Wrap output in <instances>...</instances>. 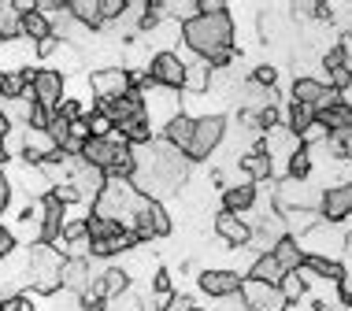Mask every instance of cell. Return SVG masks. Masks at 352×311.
<instances>
[{
  "instance_id": "1",
  "label": "cell",
  "mask_w": 352,
  "mask_h": 311,
  "mask_svg": "<svg viewBox=\"0 0 352 311\" xmlns=\"http://www.w3.org/2000/svg\"><path fill=\"white\" fill-rule=\"evenodd\" d=\"M182 41L193 56H201L208 63L219 52L234 49V19L230 12H201L197 19H189L182 26Z\"/></svg>"
},
{
  "instance_id": "2",
  "label": "cell",
  "mask_w": 352,
  "mask_h": 311,
  "mask_svg": "<svg viewBox=\"0 0 352 311\" xmlns=\"http://www.w3.org/2000/svg\"><path fill=\"white\" fill-rule=\"evenodd\" d=\"M141 204H145V196L134 189L130 178H108L104 189H100V196L93 200V215L122 226V230H130L134 219H138V211H141Z\"/></svg>"
},
{
  "instance_id": "3",
  "label": "cell",
  "mask_w": 352,
  "mask_h": 311,
  "mask_svg": "<svg viewBox=\"0 0 352 311\" xmlns=\"http://www.w3.org/2000/svg\"><path fill=\"white\" fill-rule=\"evenodd\" d=\"M63 286V252L52 244H30L26 256V289L49 297Z\"/></svg>"
},
{
  "instance_id": "4",
  "label": "cell",
  "mask_w": 352,
  "mask_h": 311,
  "mask_svg": "<svg viewBox=\"0 0 352 311\" xmlns=\"http://www.w3.org/2000/svg\"><path fill=\"white\" fill-rule=\"evenodd\" d=\"M300 244V252L304 256H322V260H338L345 256V249H349V238L341 233V226L338 222H316L311 230H304L300 238H293Z\"/></svg>"
},
{
  "instance_id": "5",
  "label": "cell",
  "mask_w": 352,
  "mask_h": 311,
  "mask_svg": "<svg viewBox=\"0 0 352 311\" xmlns=\"http://www.w3.org/2000/svg\"><path fill=\"white\" fill-rule=\"evenodd\" d=\"M223 137H226V119L219 115V111L197 115L193 119V141H189V148H186L189 163H193V159H212V152H219V145H223Z\"/></svg>"
},
{
  "instance_id": "6",
  "label": "cell",
  "mask_w": 352,
  "mask_h": 311,
  "mask_svg": "<svg viewBox=\"0 0 352 311\" xmlns=\"http://www.w3.org/2000/svg\"><path fill=\"white\" fill-rule=\"evenodd\" d=\"M141 93V104H145V119H148V126H152V134H156V126L164 130L170 119L182 111V97L178 93H170V89H164V86H141L138 89Z\"/></svg>"
},
{
  "instance_id": "7",
  "label": "cell",
  "mask_w": 352,
  "mask_h": 311,
  "mask_svg": "<svg viewBox=\"0 0 352 311\" xmlns=\"http://www.w3.org/2000/svg\"><path fill=\"white\" fill-rule=\"evenodd\" d=\"M67 97L63 93V74L52 67H30V89H26V100H34L37 108H45L52 115L60 108V100Z\"/></svg>"
},
{
  "instance_id": "8",
  "label": "cell",
  "mask_w": 352,
  "mask_h": 311,
  "mask_svg": "<svg viewBox=\"0 0 352 311\" xmlns=\"http://www.w3.org/2000/svg\"><path fill=\"white\" fill-rule=\"evenodd\" d=\"M104 182H108V174L97 171V167H89L82 156L67 159V182H63V185H71V189H74L78 204H93V200H97L100 189H104Z\"/></svg>"
},
{
  "instance_id": "9",
  "label": "cell",
  "mask_w": 352,
  "mask_h": 311,
  "mask_svg": "<svg viewBox=\"0 0 352 311\" xmlns=\"http://www.w3.org/2000/svg\"><path fill=\"white\" fill-rule=\"evenodd\" d=\"M89 89L100 104H111V100H122L134 89V78H130L126 67H97L89 74Z\"/></svg>"
},
{
  "instance_id": "10",
  "label": "cell",
  "mask_w": 352,
  "mask_h": 311,
  "mask_svg": "<svg viewBox=\"0 0 352 311\" xmlns=\"http://www.w3.org/2000/svg\"><path fill=\"white\" fill-rule=\"evenodd\" d=\"M145 74L152 86H164L170 93H186V63L175 52H152Z\"/></svg>"
},
{
  "instance_id": "11",
  "label": "cell",
  "mask_w": 352,
  "mask_h": 311,
  "mask_svg": "<svg viewBox=\"0 0 352 311\" xmlns=\"http://www.w3.org/2000/svg\"><path fill=\"white\" fill-rule=\"evenodd\" d=\"M134 238L138 241H156V238H167L170 233V215H167V207L160 204V200H145L141 204V211H138V219H134Z\"/></svg>"
},
{
  "instance_id": "12",
  "label": "cell",
  "mask_w": 352,
  "mask_h": 311,
  "mask_svg": "<svg viewBox=\"0 0 352 311\" xmlns=\"http://www.w3.org/2000/svg\"><path fill=\"white\" fill-rule=\"evenodd\" d=\"M241 304L249 308V311H289V304H285V297H282V289L278 286H267V281H252V278H245L241 281Z\"/></svg>"
},
{
  "instance_id": "13",
  "label": "cell",
  "mask_w": 352,
  "mask_h": 311,
  "mask_svg": "<svg viewBox=\"0 0 352 311\" xmlns=\"http://www.w3.org/2000/svg\"><path fill=\"white\" fill-rule=\"evenodd\" d=\"M23 159H26V163H34V167H41V163H56V159H63V152H60V145L49 137V130L26 126L23 130Z\"/></svg>"
},
{
  "instance_id": "14",
  "label": "cell",
  "mask_w": 352,
  "mask_h": 311,
  "mask_svg": "<svg viewBox=\"0 0 352 311\" xmlns=\"http://www.w3.org/2000/svg\"><path fill=\"white\" fill-rule=\"evenodd\" d=\"M352 215V182L345 185H327L319 193V219L322 222H341Z\"/></svg>"
},
{
  "instance_id": "15",
  "label": "cell",
  "mask_w": 352,
  "mask_h": 311,
  "mask_svg": "<svg viewBox=\"0 0 352 311\" xmlns=\"http://www.w3.org/2000/svg\"><path fill=\"white\" fill-rule=\"evenodd\" d=\"M122 145H126V141H122L116 130H111L108 137H89V141L82 145V159H85L89 167H97V171L108 174V167L116 163V156H119Z\"/></svg>"
},
{
  "instance_id": "16",
  "label": "cell",
  "mask_w": 352,
  "mask_h": 311,
  "mask_svg": "<svg viewBox=\"0 0 352 311\" xmlns=\"http://www.w3.org/2000/svg\"><path fill=\"white\" fill-rule=\"evenodd\" d=\"M274 100H278V93L267 89V86H260V82H252V78H245L241 86H237V108H241V115H263L267 108H274Z\"/></svg>"
},
{
  "instance_id": "17",
  "label": "cell",
  "mask_w": 352,
  "mask_h": 311,
  "mask_svg": "<svg viewBox=\"0 0 352 311\" xmlns=\"http://www.w3.org/2000/svg\"><path fill=\"white\" fill-rule=\"evenodd\" d=\"M241 275L230 267H212V270H204L201 275V289L208 297H215V300H226V297H237L241 293Z\"/></svg>"
},
{
  "instance_id": "18",
  "label": "cell",
  "mask_w": 352,
  "mask_h": 311,
  "mask_svg": "<svg viewBox=\"0 0 352 311\" xmlns=\"http://www.w3.org/2000/svg\"><path fill=\"white\" fill-rule=\"evenodd\" d=\"M93 293H97L104 304H116L119 297H126V289H130V275L122 267H100V275L93 278Z\"/></svg>"
},
{
  "instance_id": "19",
  "label": "cell",
  "mask_w": 352,
  "mask_h": 311,
  "mask_svg": "<svg viewBox=\"0 0 352 311\" xmlns=\"http://www.w3.org/2000/svg\"><path fill=\"white\" fill-rule=\"evenodd\" d=\"M237 167H241L245 182H252V185H256V182H271V178H274V163H271V156L263 152L260 145L237 156Z\"/></svg>"
},
{
  "instance_id": "20",
  "label": "cell",
  "mask_w": 352,
  "mask_h": 311,
  "mask_svg": "<svg viewBox=\"0 0 352 311\" xmlns=\"http://www.w3.org/2000/svg\"><path fill=\"white\" fill-rule=\"evenodd\" d=\"M97 275L100 270H93V260H63V289H71L74 297H82Z\"/></svg>"
},
{
  "instance_id": "21",
  "label": "cell",
  "mask_w": 352,
  "mask_h": 311,
  "mask_svg": "<svg viewBox=\"0 0 352 311\" xmlns=\"http://www.w3.org/2000/svg\"><path fill=\"white\" fill-rule=\"evenodd\" d=\"M215 233L219 238H223L226 244H234V249H245V244H249V222L241 219V215H230V211H219L215 215Z\"/></svg>"
},
{
  "instance_id": "22",
  "label": "cell",
  "mask_w": 352,
  "mask_h": 311,
  "mask_svg": "<svg viewBox=\"0 0 352 311\" xmlns=\"http://www.w3.org/2000/svg\"><path fill=\"white\" fill-rule=\"evenodd\" d=\"M252 204H256V185L252 182L223 185V211L241 215V219H245V211H252Z\"/></svg>"
},
{
  "instance_id": "23",
  "label": "cell",
  "mask_w": 352,
  "mask_h": 311,
  "mask_svg": "<svg viewBox=\"0 0 352 311\" xmlns=\"http://www.w3.org/2000/svg\"><path fill=\"white\" fill-rule=\"evenodd\" d=\"M164 141L170 148H178V152H186V148H189V141H193V115H189L186 108L164 126Z\"/></svg>"
},
{
  "instance_id": "24",
  "label": "cell",
  "mask_w": 352,
  "mask_h": 311,
  "mask_svg": "<svg viewBox=\"0 0 352 311\" xmlns=\"http://www.w3.org/2000/svg\"><path fill=\"white\" fill-rule=\"evenodd\" d=\"M0 115H4L8 126H30V115H34V100L26 97H0Z\"/></svg>"
},
{
  "instance_id": "25",
  "label": "cell",
  "mask_w": 352,
  "mask_h": 311,
  "mask_svg": "<svg viewBox=\"0 0 352 311\" xmlns=\"http://www.w3.org/2000/svg\"><path fill=\"white\" fill-rule=\"evenodd\" d=\"M23 37V12L15 0H0V41H19Z\"/></svg>"
},
{
  "instance_id": "26",
  "label": "cell",
  "mask_w": 352,
  "mask_h": 311,
  "mask_svg": "<svg viewBox=\"0 0 352 311\" xmlns=\"http://www.w3.org/2000/svg\"><path fill=\"white\" fill-rule=\"evenodd\" d=\"M327 93V82H319V78H308V74H300L297 82H293V93H289V104H304V108H316L319 97Z\"/></svg>"
},
{
  "instance_id": "27",
  "label": "cell",
  "mask_w": 352,
  "mask_h": 311,
  "mask_svg": "<svg viewBox=\"0 0 352 311\" xmlns=\"http://www.w3.org/2000/svg\"><path fill=\"white\" fill-rule=\"evenodd\" d=\"M67 12H71V19L78 26H85V30H104V23H100V0H71Z\"/></svg>"
},
{
  "instance_id": "28",
  "label": "cell",
  "mask_w": 352,
  "mask_h": 311,
  "mask_svg": "<svg viewBox=\"0 0 352 311\" xmlns=\"http://www.w3.org/2000/svg\"><path fill=\"white\" fill-rule=\"evenodd\" d=\"M282 275H285V270L278 267V260H274L271 252H267V256H256V260L249 263V270H245V278H252V281H267V286H278Z\"/></svg>"
},
{
  "instance_id": "29",
  "label": "cell",
  "mask_w": 352,
  "mask_h": 311,
  "mask_svg": "<svg viewBox=\"0 0 352 311\" xmlns=\"http://www.w3.org/2000/svg\"><path fill=\"white\" fill-rule=\"evenodd\" d=\"M274 260H278V267L285 270V275H289V270H300L304 267V252H300V244L289 238V233H285V238L274 244V252H271Z\"/></svg>"
},
{
  "instance_id": "30",
  "label": "cell",
  "mask_w": 352,
  "mask_h": 311,
  "mask_svg": "<svg viewBox=\"0 0 352 311\" xmlns=\"http://www.w3.org/2000/svg\"><path fill=\"white\" fill-rule=\"evenodd\" d=\"M278 289H282V297H285V304H300V300H308V278L300 275V270H289V275H282L278 281Z\"/></svg>"
},
{
  "instance_id": "31",
  "label": "cell",
  "mask_w": 352,
  "mask_h": 311,
  "mask_svg": "<svg viewBox=\"0 0 352 311\" xmlns=\"http://www.w3.org/2000/svg\"><path fill=\"white\" fill-rule=\"evenodd\" d=\"M52 34V26H49V19H45L37 8H30V12H23V37L26 41H41V37H49Z\"/></svg>"
},
{
  "instance_id": "32",
  "label": "cell",
  "mask_w": 352,
  "mask_h": 311,
  "mask_svg": "<svg viewBox=\"0 0 352 311\" xmlns=\"http://www.w3.org/2000/svg\"><path fill=\"white\" fill-rule=\"evenodd\" d=\"M311 152L308 148H300V152H293L289 156V163H285V178H293V182H308V174H311Z\"/></svg>"
},
{
  "instance_id": "33",
  "label": "cell",
  "mask_w": 352,
  "mask_h": 311,
  "mask_svg": "<svg viewBox=\"0 0 352 311\" xmlns=\"http://www.w3.org/2000/svg\"><path fill=\"white\" fill-rule=\"evenodd\" d=\"M26 89H30V71L4 74V86H0V97H26Z\"/></svg>"
},
{
  "instance_id": "34",
  "label": "cell",
  "mask_w": 352,
  "mask_h": 311,
  "mask_svg": "<svg viewBox=\"0 0 352 311\" xmlns=\"http://www.w3.org/2000/svg\"><path fill=\"white\" fill-rule=\"evenodd\" d=\"M45 130H49V137L56 141V145H63V141H67V134H71V122H67V119H60V115L52 111L49 122H45Z\"/></svg>"
},
{
  "instance_id": "35",
  "label": "cell",
  "mask_w": 352,
  "mask_h": 311,
  "mask_svg": "<svg viewBox=\"0 0 352 311\" xmlns=\"http://www.w3.org/2000/svg\"><path fill=\"white\" fill-rule=\"evenodd\" d=\"M122 12H126V0H100V23H116V19H122Z\"/></svg>"
},
{
  "instance_id": "36",
  "label": "cell",
  "mask_w": 352,
  "mask_h": 311,
  "mask_svg": "<svg viewBox=\"0 0 352 311\" xmlns=\"http://www.w3.org/2000/svg\"><path fill=\"white\" fill-rule=\"evenodd\" d=\"M0 311H34V297L30 293H15L0 300Z\"/></svg>"
},
{
  "instance_id": "37",
  "label": "cell",
  "mask_w": 352,
  "mask_h": 311,
  "mask_svg": "<svg viewBox=\"0 0 352 311\" xmlns=\"http://www.w3.org/2000/svg\"><path fill=\"white\" fill-rule=\"evenodd\" d=\"M34 49H37V60H52V56H56V49H60V37H56V34H49V37H41V41H37Z\"/></svg>"
},
{
  "instance_id": "38",
  "label": "cell",
  "mask_w": 352,
  "mask_h": 311,
  "mask_svg": "<svg viewBox=\"0 0 352 311\" xmlns=\"http://www.w3.org/2000/svg\"><path fill=\"white\" fill-rule=\"evenodd\" d=\"M252 82H260V86L274 89V82H278V71L267 67V63H260V67H256V74H252Z\"/></svg>"
},
{
  "instance_id": "39",
  "label": "cell",
  "mask_w": 352,
  "mask_h": 311,
  "mask_svg": "<svg viewBox=\"0 0 352 311\" xmlns=\"http://www.w3.org/2000/svg\"><path fill=\"white\" fill-rule=\"evenodd\" d=\"M189 308H193V300H189L186 293H170V297L164 300V308H160V311H189Z\"/></svg>"
},
{
  "instance_id": "40",
  "label": "cell",
  "mask_w": 352,
  "mask_h": 311,
  "mask_svg": "<svg viewBox=\"0 0 352 311\" xmlns=\"http://www.w3.org/2000/svg\"><path fill=\"white\" fill-rule=\"evenodd\" d=\"M12 196H15V185H12V178H8L4 171H0V211H8V204H12Z\"/></svg>"
},
{
  "instance_id": "41",
  "label": "cell",
  "mask_w": 352,
  "mask_h": 311,
  "mask_svg": "<svg viewBox=\"0 0 352 311\" xmlns=\"http://www.w3.org/2000/svg\"><path fill=\"white\" fill-rule=\"evenodd\" d=\"M12 252H15V238H12V230H8L4 222H0V263L12 256Z\"/></svg>"
},
{
  "instance_id": "42",
  "label": "cell",
  "mask_w": 352,
  "mask_h": 311,
  "mask_svg": "<svg viewBox=\"0 0 352 311\" xmlns=\"http://www.w3.org/2000/svg\"><path fill=\"white\" fill-rule=\"evenodd\" d=\"M8 134H12V126H8L4 115H0V159H8V152H4V141H8Z\"/></svg>"
},
{
  "instance_id": "43",
  "label": "cell",
  "mask_w": 352,
  "mask_h": 311,
  "mask_svg": "<svg viewBox=\"0 0 352 311\" xmlns=\"http://www.w3.org/2000/svg\"><path fill=\"white\" fill-rule=\"evenodd\" d=\"M189 311H204V308H197V304H193V308H189Z\"/></svg>"
},
{
  "instance_id": "44",
  "label": "cell",
  "mask_w": 352,
  "mask_h": 311,
  "mask_svg": "<svg viewBox=\"0 0 352 311\" xmlns=\"http://www.w3.org/2000/svg\"><path fill=\"white\" fill-rule=\"evenodd\" d=\"M0 86H4V74H0Z\"/></svg>"
},
{
  "instance_id": "45",
  "label": "cell",
  "mask_w": 352,
  "mask_h": 311,
  "mask_svg": "<svg viewBox=\"0 0 352 311\" xmlns=\"http://www.w3.org/2000/svg\"><path fill=\"white\" fill-rule=\"evenodd\" d=\"M0 45H4V41H0Z\"/></svg>"
}]
</instances>
